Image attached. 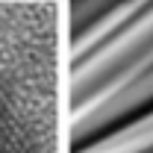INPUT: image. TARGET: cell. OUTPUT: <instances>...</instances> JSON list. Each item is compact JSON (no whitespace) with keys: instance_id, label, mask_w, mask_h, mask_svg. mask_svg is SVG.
Instances as JSON below:
<instances>
[{"instance_id":"cell-1","label":"cell","mask_w":153,"mask_h":153,"mask_svg":"<svg viewBox=\"0 0 153 153\" xmlns=\"http://www.w3.org/2000/svg\"><path fill=\"white\" fill-rule=\"evenodd\" d=\"M0 153H68L65 15L0 0Z\"/></svg>"}]
</instances>
